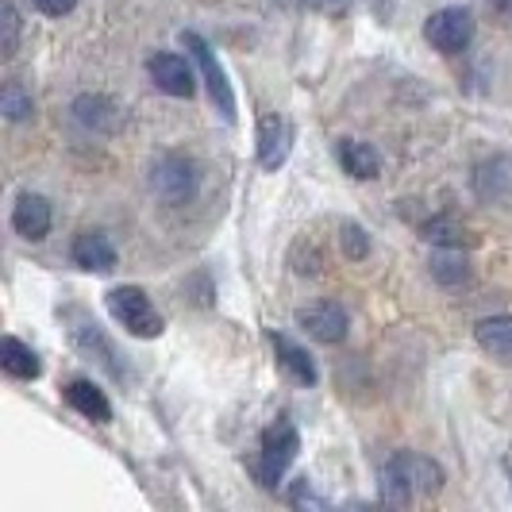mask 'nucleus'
I'll return each mask as SVG.
<instances>
[{
	"label": "nucleus",
	"mask_w": 512,
	"mask_h": 512,
	"mask_svg": "<svg viewBox=\"0 0 512 512\" xmlns=\"http://www.w3.org/2000/svg\"><path fill=\"white\" fill-rule=\"evenodd\" d=\"M382 501L401 509L412 505L416 497H436L443 489V470L432 459L416 455V451H401L382 466Z\"/></svg>",
	"instance_id": "f257e3e1"
},
{
	"label": "nucleus",
	"mask_w": 512,
	"mask_h": 512,
	"mask_svg": "<svg viewBox=\"0 0 512 512\" xmlns=\"http://www.w3.org/2000/svg\"><path fill=\"white\" fill-rule=\"evenodd\" d=\"M301 451V436L293 428V420H274L262 439H258V459H255V478L258 486L266 489H278V482L285 478L289 462L297 459Z\"/></svg>",
	"instance_id": "f03ea898"
},
{
	"label": "nucleus",
	"mask_w": 512,
	"mask_h": 512,
	"mask_svg": "<svg viewBox=\"0 0 512 512\" xmlns=\"http://www.w3.org/2000/svg\"><path fill=\"white\" fill-rule=\"evenodd\" d=\"M104 305L112 312V320L124 332L135 335V339H158L162 335V316L154 312L151 297L139 285H116V289H108Z\"/></svg>",
	"instance_id": "7ed1b4c3"
},
{
	"label": "nucleus",
	"mask_w": 512,
	"mask_h": 512,
	"mask_svg": "<svg viewBox=\"0 0 512 512\" xmlns=\"http://www.w3.org/2000/svg\"><path fill=\"white\" fill-rule=\"evenodd\" d=\"M151 189L166 205H185L197 193V166L189 158H181V154H166V158L154 162Z\"/></svg>",
	"instance_id": "20e7f679"
},
{
	"label": "nucleus",
	"mask_w": 512,
	"mask_h": 512,
	"mask_svg": "<svg viewBox=\"0 0 512 512\" xmlns=\"http://www.w3.org/2000/svg\"><path fill=\"white\" fill-rule=\"evenodd\" d=\"M424 35H428V43H432L436 51L459 54V51H466L470 39H474V16H470V8H439V12H432Z\"/></svg>",
	"instance_id": "39448f33"
},
{
	"label": "nucleus",
	"mask_w": 512,
	"mask_h": 512,
	"mask_svg": "<svg viewBox=\"0 0 512 512\" xmlns=\"http://www.w3.org/2000/svg\"><path fill=\"white\" fill-rule=\"evenodd\" d=\"M181 43L189 47L193 62L201 66V74H205V81H208V93H212L216 108L224 112V120H235V97H231V85H228V77H224V70H220V62H216L212 51H208V43L197 35V31H185V35H181Z\"/></svg>",
	"instance_id": "423d86ee"
},
{
	"label": "nucleus",
	"mask_w": 512,
	"mask_h": 512,
	"mask_svg": "<svg viewBox=\"0 0 512 512\" xmlns=\"http://www.w3.org/2000/svg\"><path fill=\"white\" fill-rule=\"evenodd\" d=\"M474 193L486 205H512V154H493L474 166Z\"/></svg>",
	"instance_id": "0eeeda50"
},
{
	"label": "nucleus",
	"mask_w": 512,
	"mask_h": 512,
	"mask_svg": "<svg viewBox=\"0 0 512 512\" xmlns=\"http://www.w3.org/2000/svg\"><path fill=\"white\" fill-rule=\"evenodd\" d=\"M297 324L305 328L316 343H343L347 339V312L335 305V301H316L297 312Z\"/></svg>",
	"instance_id": "6e6552de"
},
{
	"label": "nucleus",
	"mask_w": 512,
	"mask_h": 512,
	"mask_svg": "<svg viewBox=\"0 0 512 512\" xmlns=\"http://www.w3.org/2000/svg\"><path fill=\"white\" fill-rule=\"evenodd\" d=\"M147 74L151 81L162 89V93H170V97H193V89H197V81H193V66L181 58V54H154L151 62H147Z\"/></svg>",
	"instance_id": "1a4fd4ad"
},
{
	"label": "nucleus",
	"mask_w": 512,
	"mask_h": 512,
	"mask_svg": "<svg viewBox=\"0 0 512 512\" xmlns=\"http://www.w3.org/2000/svg\"><path fill=\"white\" fill-rule=\"evenodd\" d=\"M12 228H16V235L31 239V243L47 239V231H51V205H47V197L24 193L16 201V208H12Z\"/></svg>",
	"instance_id": "9d476101"
},
{
	"label": "nucleus",
	"mask_w": 512,
	"mask_h": 512,
	"mask_svg": "<svg viewBox=\"0 0 512 512\" xmlns=\"http://www.w3.org/2000/svg\"><path fill=\"white\" fill-rule=\"evenodd\" d=\"M62 397H66L70 409L81 412V416L93 420V424H108V420H112V405H108L104 389L101 385H93L89 378H74V382L62 389Z\"/></svg>",
	"instance_id": "9b49d317"
},
{
	"label": "nucleus",
	"mask_w": 512,
	"mask_h": 512,
	"mask_svg": "<svg viewBox=\"0 0 512 512\" xmlns=\"http://www.w3.org/2000/svg\"><path fill=\"white\" fill-rule=\"evenodd\" d=\"M74 262L81 270H97V274H108V270H116V247H112V239L101 235V231H81L74 239Z\"/></svg>",
	"instance_id": "f8f14e48"
},
{
	"label": "nucleus",
	"mask_w": 512,
	"mask_h": 512,
	"mask_svg": "<svg viewBox=\"0 0 512 512\" xmlns=\"http://www.w3.org/2000/svg\"><path fill=\"white\" fill-rule=\"evenodd\" d=\"M270 343H274V355H278V366H282L285 374L293 378L297 385H316V362L308 359V351L301 343H293L289 335H270Z\"/></svg>",
	"instance_id": "ddd939ff"
},
{
	"label": "nucleus",
	"mask_w": 512,
	"mask_h": 512,
	"mask_svg": "<svg viewBox=\"0 0 512 512\" xmlns=\"http://www.w3.org/2000/svg\"><path fill=\"white\" fill-rule=\"evenodd\" d=\"M289 154V128L282 116H262L258 124V162L266 170H278Z\"/></svg>",
	"instance_id": "4468645a"
},
{
	"label": "nucleus",
	"mask_w": 512,
	"mask_h": 512,
	"mask_svg": "<svg viewBox=\"0 0 512 512\" xmlns=\"http://www.w3.org/2000/svg\"><path fill=\"white\" fill-rule=\"evenodd\" d=\"M335 154H339V162H343V170L351 174V178L359 181H370L382 174V158L378 151L370 147V143H359V139H339L335 143Z\"/></svg>",
	"instance_id": "2eb2a0df"
},
{
	"label": "nucleus",
	"mask_w": 512,
	"mask_h": 512,
	"mask_svg": "<svg viewBox=\"0 0 512 512\" xmlns=\"http://www.w3.org/2000/svg\"><path fill=\"white\" fill-rule=\"evenodd\" d=\"M0 366H4V374L8 378H16V382H35L39 374H43V362L39 355L20 343L16 335H4V347H0Z\"/></svg>",
	"instance_id": "dca6fc26"
},
{
	"label": "nucleus",
	"mask_w": 512,
	"mask_h": 512,
	"mask_svg": "<svg viewBox=\"0 0 512 512\" xmlns=\"http://www.w3.org/2000/svg\"><path fill=\"white\" fill-rule=\"evenodd\" d=\"M478 347L501 362H512V316H489L474 328Z\"/></svg>",
	"instance_id": "f3484780"
},
{
	"label": "nucleus",
	"mask_w": 512,
	"mask_h": 512,
	"mask_svg": "<svg viewBox=\"0 0 512 512\" xmlns=\"http://www.w3.org/2000/svg\"><path fill=\"white\" fill-rule=\"evenodd\" d=\"M420 235H424L428 243H436V247H455V251H462V247L474 243L470 231L462 228L459 220H451V216H432V220L420 228Z\"/></svg>",
	"instance_id": "a211bd4d"
},
{
	"label": "nucleus",
	"mask_w": 512,
	"mask_h": 512,
	"mask_svg": "<svg viewBox=\"0 0 512 512\" xmlns=\"http://www.w3.org/2000/svg\"><path fill=\"white\" fill-rule=\"evenodd\" d=\"M432 278L443 285H462L470 278V270H466V258H459L455 247H443V255L432 258Z\"/></svg>",
	"instance_id": "6ab92c4d"
},
{
	"label": "nucleus",
	"mask_w": 512,
	"mask_h": 512,
	"mask_svg": "<svg viewBox=\"0 0 512 512\" xmlns=\"http://www.w3.org/2000/svg\"><path fill=\"white\" fill-rule=\"evenodd\" d=\"M0 112H4L8 120H27V116L35 112V104H31V93H27L20 81H8V85L0 89Z\"/></svg>",
	"instance_id": "aec40b11"
},
{
	"label": "nucleus",
	"mask_w": 512,
	"mask_h": 512,
	"mask_svg": "<svg viewBox=\"0 0 512 512\" xmlns=\"http://www.w3.org/2000/svg\"><path fill=\"white\" fill-rule=\"evenodd\" d=\"M0 27H4L0 54H4V58H12V54L20 51V12H16V4H12V0H4V4H0Z\"/></svg>",
	"instance_id": "412c9836"
},
{
	"label": "nucleus",
	"mask_w": 512,
	"mask_h": 512,
	"mask_svg": "<svg viewBox=\"0 0 512 512\" xmlns=\"http://www.w3.org/2000/svg\"><path fill=\"white\" fill-rule=\"evenodd\" d=\"M77 0H35V8L43 12V16H66V12H74Z\"/></svg>",
	"instance_id": "4be33fe9"
},
{
	"label": "nucleus",
	"mask_w": 512,
	"mask_h": 512,
	"mask_svg": "<svg viewBox=\"0 0 512 512\" xmlns=\"http://www.w3.org/2000/svg\"><path fill=\"white\" fill-rule=\"evenodd\" d=\"M359 235H362V231L355 228V224H347V243H351V255H355V258H359L362 251H366V243H362Z\"/></svg>",
	"instance_id": "5701e85b"
},
{
	"label": "nucleus",
	"mask_w": 512,
	"mask_h": 512,
	"mask_svg": "<svg viewBox=\"0 0 512 512\" xmlns=\"http://www.w3.org/2000/svg\"><path fill=\"white\" fill-rule=\"evenodd\" d=\"M489 8H493L501 20H512V0H489Z\"/></svg>",
	"instance_id": "b1692460"
}]
</instances>
